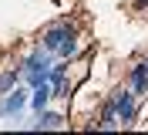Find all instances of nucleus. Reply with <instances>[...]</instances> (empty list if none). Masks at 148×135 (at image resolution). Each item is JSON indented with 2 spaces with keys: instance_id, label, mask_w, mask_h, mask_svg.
<instances>
[{
  "instance_id": "1",
  "label": "nucleus",
  "mask_w": 148,
  "mask_h": 135,
  "mask_svg": "<svg viewBox=\"0 0 148 135\" xmlns=\"http://www.w3.org/2000/svg\"><path fill=\"white\" fill-rule=\"evenodd\" d=\"M51 64H54V54L44 51V47L37 44V47H30V51L20 57L17 68H20V78H24V84H27V88H37V84H44V81H47Z\"/></svg>"
},
{
  "instance_id": "7",
  "label": "nucleus",
  "mask_w": 148,
  "mask_h": 135,
  "mask_svg": "<svg viewBox=\"0 0 148 135\" xmlns=\"http://www.w3.org/2000/svg\"><path fill=\"white\" fill-rule=\"evenodd\" d=\"M94 128H101V132H114V128H121L118 111H114V101H111V98H104L101 105H98V118H94Z\"/></svg>"
},
{
  "instance_id": "13",
  "label": "nucleus",
  "mask_w": 148,
  "mask_h": 135,
  "mask_svg": "<svg viewBox=\"0 0 148 135\" xmlns=\"http://www.w3.org/2000/svg\"><path fill=\"white\" fill-rule=\"evenodd\" d=\"M141 61H145V68H148V57H141Z\"/></svg>"
},
{
  "instance_id": "12",
  "label": "nucleus",
  "mask_w": 148,
  "mask_h": 135,
  "mask_svg": "<svg viewBox=\"0 0 148 135\" xmlns=\"http://www.w3.org/2000/svg\"><path fill=\"white\" fill-rule=\"evenodd\" d=\"M131 10H135V14H145V10H148V0H131Z\"/></svg>"
},
{
  "instance_id": "5",
  "label": "nucleus",
  "mask_w": 148,
  "mask_h": 135,
  "mask_svg": "<svg viewBox=\"0 0 148 135\" xmlns=\"http://www.w3.org/2000/svg\"><path fill=\"white\" fill-rule=\"evenodd\" d=\"M67 71H71V61H61V57H57V61L51 64V71H47V84L54 91V98H67L74 91V84H67Z\"/></svg>"
},
{
  "instance_id": "4",
  "label": "nucleus",
  "mask_w": 148,
  "mask_h": 135,
  "mask_svg": "<svg viewBox=\"0 0 148 135\" xmlns=\"http://www.w3.org/2000/svg\"><path fill=\"white\" fill-rule=\"evenodd\" d=\"M30 105V88L20 81L14 91H7L3 98H0V122H7V118H20V111Z\"/></svg>"
},
{
  "instance_id": "8",
  "label": "nucleus",
  "mask_w": 148,
  "mask_h": 135,
  "mask_svg": "<svg viewBox=\"0 0 148 135\" xmlns=\"http://www.w3.org/2000/svg\"><path fill=\"white\" fill-rule=\"evenodd\" d=\"M128 88L138 95V98H145L148 95V68H145V61H135L128 68Z\"/></svg>"
},
{
  "instance_id": "11",
  "label": "nucleus",
  "mask_w": 148,
  "mask_h": 135,
  "mask_svg": "<svg viewBox=\"0 0 148 135\" xmlns=\"http://www.w3.org/2000/svg\"><path fill=\"white\" fill-rule=\"evenodd\" d=\"M20 68H3V71H0V98H3V95H7V91H14L20 84Z\"/></svg>"
},
{
  "instance_id": "10",
  "label": "nucleus",
  "mask_w": 148,
  "mask_h": 135,
  "mask_svg": "<svg viewBox=\"0 0 148 135\" xmlns=\"http://www.w3.org/2000/svg\"><path fill=\"white\" fill-rule=\"evenodd\" d=\"M81 54H84V47H81V37H77V34H71V37H67V41H64V44H61V47H57V54H54V57H61V61H77V57H81Z\"/></svg>"
},
{
  "instance_id": "6",
  "label": "nucleus",
  "mask_w": 148,
  "mask_h": 135,
  "mask_svg": "<svg viewBox=\"0 0 148 135\" xmlns=\"http://www.w3.org/2000/svg\"><path fill=\"white\" fill-rule=\"evenodd\" d=\"M67 115L64 111H54V108H44V111H37L34 122H27V128H34V132H51V128H64Z\"/></svg>"
},
{
  "instance_id": "9",
  "label": "nucleus",
  "mask_w": 148,
  "mask_h": 135,
  "mask_svg": "<svg viewBox=\"0 0 148 135\" xmlns=\"http://www.w3.org/2000/svg\"><path fill=\"white\" fill-rule=\"evenodd\" d=\"M51 101H54V91H51V84H47V81H44V84H37V88H30V111H34V115H37V111H44V108H51Z\"/></svg>"
},
{
  "instance_id": "2",
  "label": "nucleus",
  "mask_w": 148,
  "mask_h": 135,
  "mask_svg": "<svg viewBox=\"0 0 148 135\" xmlns=\"http://www.w3.org/2000/svg\"><path fill=\"white\" fill-rule=\"evenodd\" d=\"M71 34H77V24H74L71 17H54L44 30H40V47L51 51V54H57V47L64 44Z\"/></svg>"
},
{
  "instance_id": "3",
  "label": "nucleus",
  "mask_w": 148,
  "mask_h": 135,
  "mask_svg": "<svg viewBox=\"0 0 148 135\" xmlns=\"http://www.w3.org/2000/svg\"><path fill=\"white\" fill-rule=\"evenodd\" d=\"M108 98L114 101V111H118L121 128H131V125H135V118H138V101H141V98L128 88V84H125V88H114Z\"/></svg>"
}]
</instances>
